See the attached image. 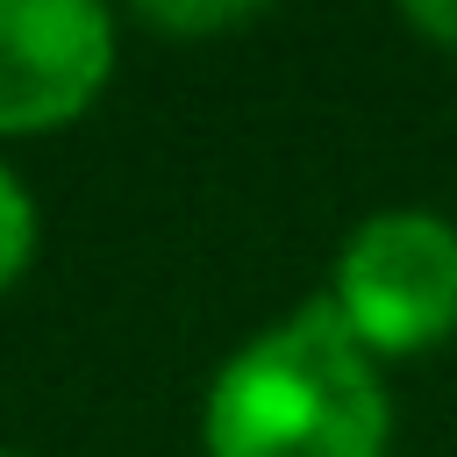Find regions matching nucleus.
I'll return each instance as SVG.
<instances>
[{"label": "nucleus", "mask_w": 457, "mask_h": 457, "mask_svg": "<svg viewBox=\"0 0 457 457\" xmlns=\"http://www.w3.org/2000/svg\"><path fill=\"white\" fill-rule=\"evenodd\" d=\"M386 436L378 357L343 328L328 293L236 343L200 400L207 457H386Z\"/></svg>", "instance_id": "obj_1"}, {"label": "nucleus", "mask_w": 457, "mask_h": 457, "mask_svg": "<svg viewBox=\"0 0 457 457\" xmlns=\"http://www.w3.org/2000/svg\"><path fill=\"white\" fill-rule=\"evenodd\" d=\"M328 307L371 357H414L457 336V228L428 207H386L336 250Z\"/></svg>", "instance_id": "obj_2"}, {"label": "nucleus", "mask_w": 457, "mask_h": 457, "mask_svg": "<svg viewBox=\"0 0 457 457\" xmlns=\"http://www.w3.org/2000/svg\"><path fill=\"white\" fill-rule=\"evenodd\" d=\"M114 71L100 0H0V136L71 129Z\"/></svg>", "instance_id": "obj_3"}, {"label": "nucleus", "mask_w": 457, "mask_h": 457, "mask_svg": "<svg viewBox=\"0 0 457 457\" xmlns=\"http://www.w3.org/2000/svg\"><path fill=\"white\" fill-rule=\"evenodd\" d=\"M29 257H36V200H29V186L0 164V293L29 271Z\"/></svg>", "instance_id": "obj_4"}, {"label": "nucleus", "mask_w": 457, "mask_h": 457, "mask_svg": "<svg viewBox=\"0 0 457 457\" xmlns=\"http://www.w3.org/2000/svg\"><path fill=\"white\" fill-rule=\"evenodd\" d=\"M164 29H214V21H250V7H150Z\"/></svg>", "instance_id": "obj_5"}, {"label": "nucleus", "mask_w": 457, "mask_h": 457, "mask_svg": "<svg viewBox=\"0 0 457 457\" xmlns=\"http://www.w3.org/2000/svg\"><path fill=\"white\" fill-rule=\"evenodd\" d=\"M407 29H421L428 43H450V50H457V0H428V7H407Z\"/></svg>", "instance_id": "obj_6"}, {"label": "nucleus", "mask_w": 457, "mask_h": 457, "mask_svg": "<svg viewBox=\"0 0 457 457\" xmlns=\"http://www.w3.org/2000/svg\"><path fill=\"white\" fill-rule=\"evenodd\" d=\"M0 457H14V450H0Z\"/></svg>", "instance_id": "obj_7"}]
</instances>
